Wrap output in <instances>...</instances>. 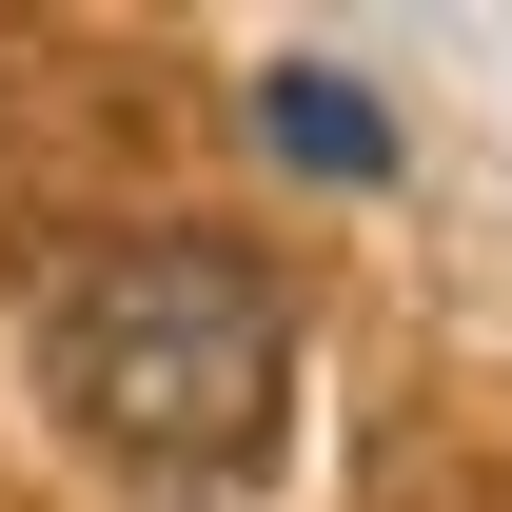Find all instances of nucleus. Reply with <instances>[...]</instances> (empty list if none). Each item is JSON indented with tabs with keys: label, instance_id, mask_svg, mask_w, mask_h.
<instances>
[{
	"label": "nucleus",
	"instance_id": "f257e3e1",
	"mask_svg": "<svg viewBox=\"0 0 512 512\" xmlns=\"http://www.w3.org/2000/svg\"><path fill=\"white\" fill-rule=\"evenodd\" d=\"M60 394L79 434L138 453V473H237L276 434V375H296V316H276V276L237 237H138L99 276H60Z\"/></svg>",
	"mask_w": 512,
	"mask_h": 512
},
{
	"label": "nucleus",
	"instance_id": "f03ea898",
	"mask_svg": "<svg viewBox=\"0 0 512 512\" xmlns=\"http://www.w3.org/2000/svg\"><path fill=\"white\" fill-rule=\"evenodd\" d=\"M256 138H276L296 178H394V99L355 60H276V79H256Z\"/></svg>",
	"mask_w": 512,
	"mask_h": 512
}]
</instances>
